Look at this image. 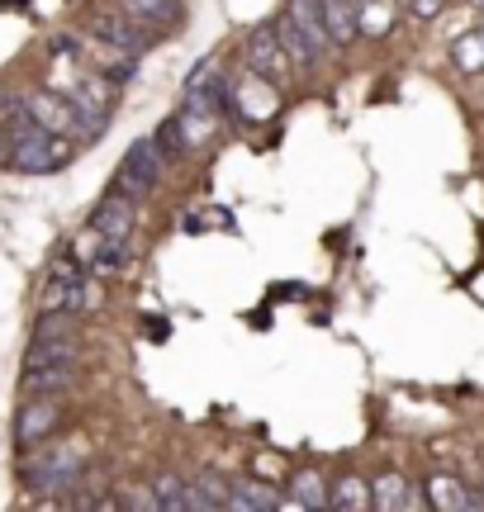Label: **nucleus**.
Returning a JSON list of instances; mask_svg holds the SVG:
<instances>
[{
	"mask_svg": "<svg viewBox=\"0 0 484 512\" xmlns=\"http://www.w3.org/2000/svg\"><path fill=\"white\" fill-rule=\"evenodd\" d=\"M10 133H5V162L15 171H29V176H48V171H62L72 162V138L62 133H48L43 124H34L24 114V100H10Z\"/></svg>",
	"mask_w": 484,
	"mask_h": 512,
	"instance_id": "f257e3e1",
	"label": "nucleus"
},
{
	"mask_svg": "<svg viewBox=\"0 0 484 512\" xmlns=\"http://www.w3.org/2000/svg\"><path fill=\"white\" fill-rule=\"evenodd\" d=\"M276 38L285 43L290 62H299V67L318 62V57L333 48V38H328V29H323V10H318V0H290V5L280 10V19H276Z\"/></svg>",
	"mask_w": 484,
	"mask_h": 512,
	"instance_id": "f03ea898",
	"label": "nucleus"
},
{
	"mask_svg": "<svg viewBox=\"0 0 484 512\" xmlns=\"http://www.w3.org/2000/svg\"><path fill=\"white\" fill-rule=\"evenodd\" d=\"M81 465H86L81 441H62V446H43L38 441V451L24 460V479H29L34 494H57V489H72L81 479Z\"/></svg>",
	"mask_w": 484,
	"mask_h": 512,
	"instance_id": "7ed1b4c3",
	"label": "nucleus"
},
{
	"mask_svg": "<svg viewBox=\"0 0 484 512\" xmlns=\"http://www.w3.org/2000/svg\"><path fill=\"white\" fill-rule=\"evenodd\" d=\"M162 166H167V157H162L157 138H138V143L124 152L119 171H114V190H119V195H129V200H143V195H152V190H157V181H162Z\"/></svg>",
	"mask_w": 484,
	"mask_h": 512,
	"instance_id": "20e7f679",
	"label": "nucleus"
},
{
	"mask_svg": "<svg viewBox=\"0 0 484 512\" xmlns=\"http://www.w3.org/2000/svg\"><path fill=\"white\" fill-rule=\"evenodd\" d=\"M95 285L81 275V261H72V256H62L53 271H48V280H43V294H38V309H67V313H81L86 304H91Z\"/></svg>",
	"mask_w": 484,
	"mask_h": 512,
	"instance_id": "39448f33",
	"label": "nucleus"
},
{
	"mask_svg": "<svg viewBox=\"0 0 484 512\" xmlns=\"http://www.w3.org/2000/svg\"><path fill=\"white\" fill-rule=\"evenodd\" d=\"M242 53H247V67H252L257 81L276 86V91L290 81V67H295V62H290V53H285V43L276 38V29H252Z\"/></svg>",
	"mask_w": 484,
	"mask_h": 512,
	"instance_id": "423d86ee",
	"label": "nucleus"
},
{
	"mask_svg": "<svg viewBox=\"0 0 484 512\" xmlns=\"http://www.w3.org/2000/svg\"><path fill=\"white\" fill-rule=\"evenodd\" d=\"M86 34L95 38V43H105V48H114V53L124 57H143V43H148V29H138L124 10H110V15H95L91 24H86Z\"/></svg>",
	"mask_w": 484,
	"mask_h": 512,
	"instance_id": "0eeeda50",
	"label": "nucleus"
},
{
	"mask_svg": "<svg viewBox=\"0 0 484 512\" xmlns=\"http://www.w3.org/2000/svg\"><path fill=\"white\" fill-rule=\"evenodd\" d=\"M228 105V86L214 62H200L186 81V95H181V110H200V114H224Z\"/></svg>",
	"mask_w": 484,
	"mask_h": 512,
	"instance_id": "6e6552de",
	"label": "nucleus"
},
{
	"mask_svg": "<svg viewBox=\"0 0 484 512\" xmlns=\"http://www.w3.org/2000/svg\"><path fill=\"white\" fill-rule=\"evenodd\" d=\"M57 422H62V408H57V399H29L24 408H19V418H15L19 446H38V441H48Z\"/></svg>",
	"mask_w": 484,
	"mask_h": 512,
	"instance_id": "1a4fd4ad",
	"label": "nucleus"
},
{
	"mask_svg": "<svg viewBox=\"0 0 484 512\" xmlns=\"http://www.w3.org/2000/svg\"><path fill=\"white\" fill-rule=\"evenodd\" d=\"M24 114H29L34 124H43L48 133H62V138H72L76 133V114H72V105H67L62 95H48V91L24 95Z\"/></svg>",
	"mask_w": 484,
	"mask_h": 512,
	"instance_id": "9d476101",
	"label": "nucleus"
},
{
	"mask_svg": "<svg viewBox=\"0 0 484 512\" xmlns=\"http://www.w3.org/2000/svg\"><path fill=\"white\" fill-rule=\"evenodd\" d=\"M91 233H100V238H124V242H129V233H133V200H129V195L110 190L105 200L95 204Z\"/></svg>",
	"mask_w": 484,
	"mask_h": 512,
	"instance_id": "9b49d317",
	"label": "nucleus"
},
{
	"mask_svg": "<svg viewBox=\"0 0 484 512\" xmlns=\"http://www.w3.org/2000/svg\"><path fill=\"white\" fill-rule=\"evenodd\" d=\"M428 503L437 512H466V508H484V498L470 489V484H461L456 475H432L428 479Z\"/></svg>",
	"mask_w": 484,
	"mask_h": 512,
	"instance_id": "f8f14e48",
	"label": "nucleus"
},
{
	"mask_svg": "<svg viewBox=\"0 0 484 512\" xmlns=\"http://www.w3.org/2000/svg\"><path fill=\"white\" fill-rule=\"evenodd\" d=\"M423 498L413 494V484L404 475H394V470H385V475L371 484V508H380V512H409V508H418Z\"/></svg>",
	"mask_w": 484,
	"mask_h": 512,
	"instance_id": "ddd939ff",
	"label": "nucleus"
},
{
	"mask_svg": "<svg viewBox=\"0 0 484 512\" xmlns=\"http://www.w3.org/2000/svg\"><path fill=\"white\" fill-rule=\"evenodd\" d=\"M119 10L138 24V29H171L181 19V0H119Z\"/></svg>",
	"mask_w": 484,
	"mask_h": 512,
	"instance_id": "4468645a",
	"label": "nucleus"
},
{
	"mask_svg": "<svg viewBox=\"0 0 484 512\" xmlns=\"http://www.w3.org/2000/svg\"><path fill=\"white\" fill-rule=\"evenodd\" d=\"M72 380H76V366H38V370H24L19 389H24V399H57Z\"/></svg>",
	"mask_w": 484,
	"mask_h": 512,
	"instance_id": "2eb2a0df",
	"label": "nucleus"
},
{
	"mask_svg": "<svg viewBox=\"0 0 484 512\" xmlns=\"http://www.w3.org/2000/svg\"><path fill=\"white\" fill-rule=\"evenodd\" d=\"M38 366H76V337H34L24 351V370Z\"/></svg>",
	"mask_w": 484,
	"mask_h": 512,
	"instance_id": "dca6fc26",
	"label": "nucleus"
},
{
	"mask_svg": "<svg viewBox=\"0 0 484 512\" xmlns=\"http://www.w3.org/2000/svg\"><path fill=\"white\" fill-rule=\"evenodd\" d=\"M318 10H323L328 38H333L337 48H347L356 38V0H318Z\"/></svg>",
	"mask_w": 484,
	"mask_h": 512,
	"instance_id": "f3484780",
	"label": "nucleus"
},
{
	"mask_svg": "<svg viewBox=\"0 0 484 512\" xmlns=\"http://www.w3.org/2000/svg\"><path fill=\"white\" fill-rule=\"evenodd\" d=\"M280 498L266 489V484H257V479H242V484H228V503L224 508L233 512H261V508H276Z\"/></svg>",
	"mask_w": 484,
	"mask_h": 512,
	"instance_id": "a211bd4d",
	"label": "nucleus"
},
{
	"mask_svg": "<svg viewBox=\"0 0 484 512\" xmlns=\"http://www.w3.org/2000/svg\"><path fill=\"white\" fill-rule=\"evenodd\" d=\"M328 503L342 508V512H366L371 508V484H366V479H356V475H342L333 489H328Z\"/></svg>",
	"mask_w": 484,
	"mask_h": 512,
	"instance_id": "6ab92c4d",
	"label": "nucleus"
},
{
	"mask_svg": "<svg viewBox=\"0 0 484 512\" xmlns=\"http://www.w3.org/2000/svg\"><path fill=\"white\" fill-rule=\"evenodd\" d=\"M276 508H328V489H323V479L314 475V470H304V475H295V494L280 498Z\"/></svg>",
	"mask_w": 484,
	"mask_h": 512,
	"instance_id": "aec40b11",
	"label": "nucleus"
},
{
	"mask_svg": "<svg viewBox=\"0 0 484 512\" xmlns=\"http://www.w3.org/2000/svg\"><path fill=\"white\" fill-rule=\"evenodd\" d=\"M224 503H228V479H219V475H200L195 484H190V508L214 512V508H224Z\"/></svg>",
	"mask_w": 484,
	"mask_h": 512,
	"instance_id": "412c9836",
	"label": "nucleus"
},
{
	"mask_svg": "<svg viewBox=\"0 0 484 512\" xmlns=\"http://www.w3.org/2000/svg\"><path fill=\"white\" fill-rule=\"evenodd\" d=\"M152 494H157V508H167V512H186L190 508V484L186 479H176V475L152 479Z\"/></svg>",
	"mask_w": 484,
	"mask_h": 512,
	"instance_id": "4be33fe9",
	"label": "nucleus"
},
{
	"mask_svg": "<svg viewBox=\"0 0 484 512\" xmlns=\"http://www.w3.org/2000/svg\"><path fill=\"white\" fill-rule=\"evenodd\" d=\"M451 57H456V67L461 72H484V43H480V34H466V38H456L451 43Z\"/></svg>",
	"mask_w": 484,
	"mask_h": 512,
	"instance_id": "5701e85b",
	"label": "nucleus"
},
{
	"mask_svg": "<svg viewBox=\"0 0 484 512\" xmlns=\"http://www.w3.org/2000/svg\"><path fill=\"white\" fill-rule=\"evenodd\" d=\"M233 100L242 105V114H247V119H271V114H276V95H271V91H261V100H257V91H252V86H238V91H233Z\"/></svg>",
	"mask_w": 484,
	"mask_h": 512,
	"instance_id": "b1692460",
	"label": "nucleus"
},
{
	"mask_svg": "<svg viewBox=\"0 0 484 512\" xmlns=\"http://www.w3.org/2000/svg\"><path fill=\"white\" fill-rule=\"evenodd\" d=\"M114 503H124V508H157V494L152 489H133V494L114 498Z\"/></svg>",
	"mask_w": 484,
	"mask_h": 512,
	"instance_id": "393cba45",
	"label": "nucleus"
},
{
	"mask_svg": "<svg viewBox=\"0 0 484 512\" xmlns=\"http://www.w3.org/2000/svg\"><path fill=\"white\" fill-rule=\"evenodd\" d=\"M442 5H447V0H413V15H418V19H437V15H442Z\"/></svg>",
	"mask_w": 484,
	"mask_h": 512,
	"instance_id": "a878e982",
	"label": "nucleus"
},
{
	"mask_svg": "<svg viewBox=\"0 0 484 512\" xmlns=\"http://www.w3.org/2000/svg\"><path fill=\"white\" fill-rule=\"evenodd\" d=\"M466 5H475V10H484V0H466Z\"/></svg>",
	"mask_w": 484,
	"mask_h": 512,
	"instance_id": "bb28decb",
	"label": "nucleus"
},
{
	"mask_svg": "<svg viewBox=\"0 0 484 512\" xmlns=\"http://www.w3.org/2000/svg\"><path fill=\"white\" fill-rule=\"evenodd\" d=\"M0 162H5V138H0Z\"/></svg>",
	"mask_w": 484,
	"mask_h": 512,
	"instance_id": "cd10ccee",
	"label": "nucleus"
},
{
	"mask_svg": "<svg viewBox=\"0 0 484 512\" xmlns=\"http://www.w3.org/2000/svg\"><path fill=\"white\" fill-rule=\"evenodd\" d=\"M475 34H480V43H484V24H480V29H475Z\"/></svg>",
	"mask_w": 484,
	"mask_h": 512,
	"instance_id": "c85d7f7f",
	"label": "nucleus"
}]
</instances>
